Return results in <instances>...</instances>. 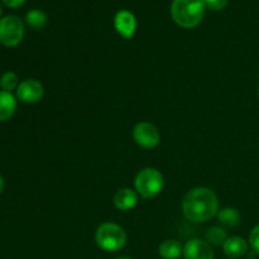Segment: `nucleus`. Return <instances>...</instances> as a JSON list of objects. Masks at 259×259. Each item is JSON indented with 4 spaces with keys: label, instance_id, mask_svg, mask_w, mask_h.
<instances>
[{
    "label": "nucleus",
    "instance_id": "nucleus-1",
    "mask_svg": "<svg viewBox=\"0 0 259 259\" xmlns=\"http://www.w3.org/2000/svg\"><path fill=\"white\" fill-rule=\"evenodd\" d=\"M219 211V201L212 190L196 187L185 195L182 200V212L185 218L194 223H205Z\"/></svg>",
    "mask_w": 259,
    "mask_h": 259
},
{
    "label": "nucleus",
    "instance_id": "nucleus-2",
    "mask_svg": "<svg viewBox=\"0 0 259 259\" xmlns=\"http://www.w3.org/2000/svg\"><path fill=\"white\" fill-rule=\"evenodd\" d=\"M204 0H174L171 14L175 22L182 28H195L201 23L205 14Z\"/></svg>",
    "mask_w": 259,
    "mask_h": 259
},
{
    "label": "nucleus",
    "instance_id": "nucleus-3",
    "mask_svg": "<svg viewBox=\"0 0 259 259\" xmlns=\"http://www.w3.org/2000/svg\"><path fill=\"white\" fill-rule=\"evenodd\" d=\"M95 242L105 252H118L125 245L126 233L123 227L115 223H103L96 229Z\"/></svg>",
    "mask_w": 259,
    "mask_h": 259
},
{
    "label": "nucleus",
    "instance_id": "nucleus-4",
    "mask_svg": "<svg viewBox=\"0 0 259 259\" xmlns=\"http://www.w3.org/2000/svg\"><path fill=\"white\" fill-rule=\"evenodd\" d=\"M163 176L161 172L152 167H147L138 172L134 180L137 194L144 199H151L157 196L163 189Z\"/></svg>",
    "mask_w": 259,
    "mask_h": 259
},
{
    "label": "nucleus",
    "instance_id": "nucleus-5",
    "mask_svg": "<svg viewBox=\"0 0 259 259\" xmlns=\"http://www.w3.org/2000/svg\"><path fill=\"white\" fill-rule=\"evenodd\" d=\"M24 37V24L14 15L0 19V42L7 47H15Z\"/></svg>",
    "mask_w": 259,
    "mask_h": 259
},
{
    "label": "nucleus",
    "instance_id": "nucleus-6",
    "mask_svg": "<svg viewBox=\"0 0 259 259\" xmlns=\"http://www.w3.org/2000/svg\"><path fill=\"white\" fill-rule=\"evenodd\" d=\"M133 138L139 147L146 149L156 148L161 142V134L154 124L148 121L138 123L133 129Z\"/></svg>",
    "mask_w": 259,
    "mask_h": 259
},
{
    "label": "nucleus",
    "instance_id": "nucleus-7",
    "mask_svg": "<svg viewBox=\"0 0 259 259\" xmlns=\"http://www.w3.org/2000/svg\"><path fill=\"white\" fill-rule=\"evenodd\" d=\"M45 88L37 80H25L19 83L17 89V98L25 104H35L42 100Z\"/></svg>",
    "mask_w": 259,
    "mask_h": 259
},
{
    "label": "nucleus",
    "instance_id": "nucleus-8",
    "mask_svg": "<svg viewBox=\"0 0 259 259\" xmlns=\"http://www.w3.org/2000/svg\"><path fill=\"white\" fill-rule=\"evenodd\" d=\"M185 259H214V250L206 240L195 239L189 240L184 247Z\"/></svg>",
    "mask_w": 259,
    "mask_h": 259
},
{
    "label": "nucleus",
    "instance_id": "nucleus-9",
    "mask_svg": "<svg viewBox=\"0 0 259 259\" xmlns=\"http://www.w3.org/2000/svg\"><path fill=\"white\" fill-rule=\"evenodd\" d=\"M114 27H115L116 32L121 35L123 38H132L136 33L137 29V20L133 13L129 10H120L115 14L114 18Z\"/></svg>",
    "mask_w": 259,
    "mask_h": 259
},
{
    "label": "nucleus",
    "instance_id": "nucleus-10",
    "mask_svg": "<svg viewBox=\"0 0 259 259\" xmlns=\"http://www.w3.org/2000/svg\"><path fill=\"white\" fill-rule=\"evenodd\" d=\"M113 201L116 209L120 211H128V210L133 209L138 202V194L132 189L124 187L115 192Z\"/></svg>",
    "mask_w": 259,
    "mask_h": 259
},
{
    "label": "nucleus",
    "instance_id": "nucleus-11",
    "mask_svg": "<svg viewBox=\"0 0 259 259\" xmlns=\"http://www.w3.org/2000/svg\"><path fill=\"white\" fill-rule=\"evenodd\" d=\"M223 249L228 257L237 259L243 257L248 252V243L240 237H230L223 244Z\"/></svg>",
    "mask_w": 259,
    "mask_h": 259
},
{
    "label": "nucleus",
    "instance_id": "nucleus-12",
    "mask_svg": "<svg viewBox=\"0 0 259 259\" xmlns=\"http://www.w3.org/2000/svg\"><path fill=\"white\" fill-rule=\"evenodd\" d=\"M17 109V100L12 93L0 91V121L12 118Z\"/></svg>",
    "mask_w": 259,
    "mask_h": 259
},
{
    "label": "nucleus",
    "instance_id": "nucleus-13",
    "mask_svg": "<svg viewBox=\"0 0 259 259\" xmlns=\"http://www.w3.org/2000/svg\"><path fill=\"white\" fill-rule=\"evenodd\" d=\"M158 253L163 259H179L184 253V247L175 239H167L161 243Z\"/></svg>",
    "mask_w": 259,
    "mask_h": 259
},
{
    "label": "nucleus",
    "instance_id": "nucleus-14",
    "mask_svg": "<svg viewBox=\"0 0 259 259\" xmlns=\"http://www.w3.org/2000/svg\"><path fill=\"white\" fill-rule=\"evenodd\" d=\"M218 219H219L220 224L224 227H237L240 223V214L237 209L225 207V209L218 211Z\"/></svg>",
    "mask_w": 259,
    "mask_h": 259
},
{
    "label": "nucleus",
    "instance_id": "nucleus-15",
    "mask_svg": "<svg viewBox=\"0 0 259 259\" xmlns=\"http://www.w3.org/2000/svg\"><path fill=\"white\" fill-rule=\"evenodd\" d=\"M25 22L33 29H40L47 23V15H46L45 12L39 9L29 10L27 15H25Z\"/></svg>",
    "mask_w": 259,
    "mask_h": 259
},
{
    "label": "nucleus",
    "instance_id": "nucleus-16",
    "mask_svg": "<svg viewBox=\"0 0 259 259\" xmlns=\"http://www.w3.org/2000/svg\"><path fill=\"white\" fill-rule=\"evenodd\" d=\"M205 239L210 245H223L228 239V235L224 228L211 227L210 229H207Z\"/></svg>",
    "mask_w": 259,
    "mask_h": 259
},
{
    "label": "nucleus",
    "instance_id": "nucleus-17",
    "mask_svg": "<svg viewBox=\"0 0 259 259\" xmlns=\"http://www.w3.org/2000/svg\"><path fill=\"white\" fill-rule=\"evenodd\" d=\"M18 86H19V81L14 72H5L0 78V88L3 91L12 93L13 90H17Z\"/></svg>",
    "mask_w": 259,
    "mask_h": 259
},
{
    "label": "nucleus",
    "instance_id": "nucleus-18",
    "mask_svg": "<svg viewBox=\"0 0 259 259\" xmlns=\"http://www.w3.org/2000/svg\"><path fill=\"white\" fill-rule=\"evenodd\" d=\"M204 3L207 9L212 10V12H218V10L224 9L228 3H229V0H204Z\"/></svg>",
    "mask_w": 259,
    "mask_h": 259
},
{
    "label": "nucleus",
    "instance_id": "nucleus-19",
    "mask_svg": "<svg viewBox=\"0 0 259 259\" xmlns=\"http://www.w3.org/2000/svg\"><path fill=\"white\" fill-rule=\"evenodd\" d=\"M249 243L252 245L253 250H254L257 254H259V225L252 230L249 235Z\"/></svg>",
    "mask_w": 259,
    "mask_h": 259
},
{
    "label": "nucleus",
    "instance_id": "nucleus-20",
    "mask_svg": "<svg viewBox=\"0 0 259 259\" xmlns=\"http://www.w3.org/2000/svg\"><path fill=\"white\" fill-rule=\"evenodd\" d=\"M24 2L25 0H3V3L9 8H18L24 4Z\"/></svg>",
    "mask_w": 259,
    "mask_h": 259
},
{
    "label": "nucleus",
    "instance_id": "nucleus-21",
    "mask_svg": "<svg viewBox=\"0 0 259 259\" xmlns=\"http://www.w3.org/2000/svg\"><path fill=\"white\" fill-rule=\"evenodd\" d=\"M3 190H4V180H3V177L0 176V194L3 192Z\"/></svg>",
    "mask_w": 259,
    "mask_h": 259
},
{
    "label": "nucleus",
    "instance_id": "nucleus-22",
    "mask_svg": "<svg viewBox=\"0 0 259 259\" xmlns=\"http://www.w3.org/2000/svg\"><path fill=\"white\" fill-rule=\"evenodd\" d=\"M115 259H133V258H129V257H119V258H115Z\"/></svg>",
    "mask_w": 259,
    "mask_h": 259
},
{
    "label": "nucleus",
    "instance_id": "nucleus-23",
    "mask_svg": "<svg viewBox=\"0 0 259 259\" xmlns=\"http://www.w3.org/2000/svg\"><path fill=\"white\" fill-rule=\"evenodd\" d=\"M0 14H2V8H0Z\"/></svg>",
    "mask_w": 259,
    "mask_h": 259
},
{
    "label": "nucleus",
    "instance_id": "nucleus-24",
    "mask_svg": "<svg viewBox=\"0 0 259 259\" xmlns=\"http://www.w3.org/2000/svg\"><path fill=\"white\" fill-rule=\"evenodd\" d=\"M258 94H259V90H258Z\"/></svg>",
    "mask_w": 259,
    "mask_h": 259
},
{
    "label": "nucleus",
    "instance_id": "nucleus-25",
    "mask_svg": "<svg viewBox=\"0 0 259 259\" xmlns=\"http://www.w3.org/2000/svg\"><path fill=\"white\" fill-rule=\"evenodd\" d=\"M229 259H233V258H229Z\"/></svg>",
    "mask_w": 259,
    "mask_h": 259
}]
</instances>
